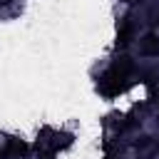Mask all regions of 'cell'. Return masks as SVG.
Instances as JSON below:
<instances>
[{"label":"cell","mask_w":159,"mask_h":159,"mask_svg":"<svg viewBox=\"0 0 159 159\" xmlns=\"http://www.w3.org/2000/svg\"><path fill=\"white\" fill-rule=\"evenodd\" d=\"M127 2H137V0H127Z\"/></svg>","instance_id":"3957f363"},{"label":"cell","mask_w":159,"mask_h":159,"mask_svg":"<svg viewBox=\"0 0 159 159\" xmlns=\"http://www.w3.org/2000/svg\"><path fill=\"white\" fill-rule=\"evenodd\" d=\"M22 152H25V144H22V142H10V144H7V154H10V157H17V154H22Z\"/></svg>","instance_id":"7a4b0ae2"},{"label":"cell","mask_w":159,"mask_h":159,"mask_svg":"<svg viewBox=\"0 0 159 159\" xmlns=\"http://www.w3.org/2000/svg\"><path fill=\"white\" fill-rule=\"evenodd\" d=\"M142 50H144V52H159V40H157L154 35H149V37L142 42Z\"/></svg>","instance_id":"6da1fadb"}]
</instances>
